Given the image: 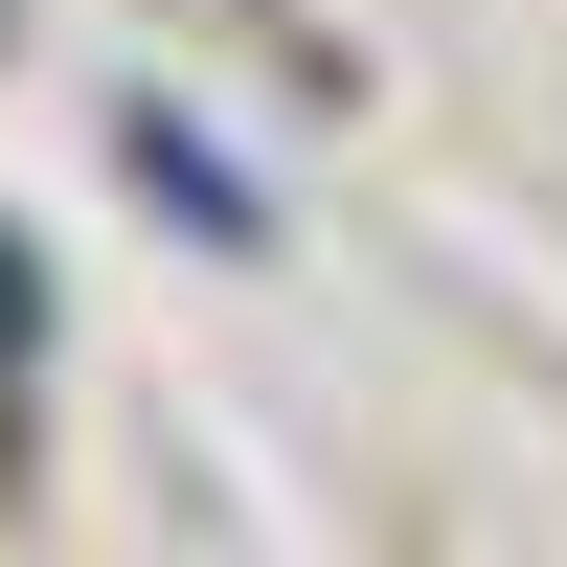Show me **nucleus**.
<instances>
[{"label": "nucleus", "mask_w": 567, "mask_h": 567, "mask_svg": "<svg viewBox=\"0 0 567 567\" xmlns=\"http://www.w3.org/2000/svg\"><path fill=\"white\" fill-rule=\"evenodd\" d=\"M23 296H45V272H23V250H0V363H23Z\"/></svg>", "instance_id": "nucleus-1"}]
</instances>
